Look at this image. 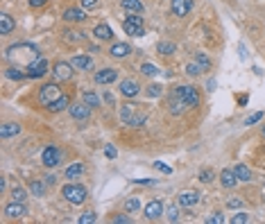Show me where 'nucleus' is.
<instances>
[{
    "label": "nucleus",
    "instance_id": "54",
    "mask_svg": "<svg viewBox=\"0 0 265 224\" xmlns=\"http://www.w3.org/2000/svg\"><path fill=\"white\" fill-rule=\"evenodd\" d=\"M102 98H105V102H106V104H111V106H113V95H111V93H109V91H106L105 95H102Z\"/></svg>",
    "mask_w": 265,
    "mask_h": 224
},
{
    "label": "nucleus",
    "instance_id": "29",
    "mask_svg": "<svg viewBox=\"0 0 265 224\" xmlns=\"http://www.w3.org/2000/svg\"><path fill=\"white\" fill-rule=\"evenodd\" d=\"M5 77H7V79H25L27 73H25V70H23L20 66H7Z\"/></svg>",
    "mask_w": 265,
    "mask_h": 224
},
{
    "label": "nucleus",
    "instance_id": "8",
    "mask_svg": "<svg viewBox=\"0 0 265 224\" xmlns=\"http://www.w3.org/2000/svg\"><path fill=\"white\" fill-rule=\"evenodd\" d=\"M73 64L71 61H57L53 66V75L57 82H71L73 79Z\"/></svg>",
    "mask_w": 265,
    "mask_h": 224
},
{
    "label": "nucleus",
    "instance_id": "22",
    "mask_svg": "<svg viewBox=\"0 0 265 224\" xmlns=\"http://www.w3.org/2000/svg\"><path fill=\"white\" fill-rule=\"evenodd\" d=\"M71 64H73L77 70H91L93 68V59L88 54H75L73 59H71Z\"/></svg>",
    "mask_w": 265,
    "mask_h": 224
},
{
    "label": "nucleus",
    "instance_id": "28",
    "mask_svg": "<svg viewBox=\"0 0 265 224\" xmlns=\"http://www.w3.org/2000/svg\"><path fill=\"white\" fill-rule=\"evenodd\" d=\"M64 174H66V179H80L82 174H84V163H73V165H68Z\"/></svg>",
    "mask_w": 265,
    "mask_h": 224
},
{
    "label": "nucleus",
    "instance_id": "24",
    "mask_svg": "<svg viewBox=\"0 0 265 224\" xmlns=\"http://www.w3.org/2000/svg\"><path fill=\"white\" fill-rule=\"evenodd\" d=\"M136 109H139V104H134V102H127V104H123V106H120V120H123L125 125H129V120L134 118Z\"/></svg>",
    "mask_w": 265,
    "mask_h": 224
},
{
    "label": "nucleus",
    "instance_id": "44",
    "mask_svg": "<svg viewBox=\"0 0 265 224\" xmlns=\"http://www.w3.org/2000/svg\"><path fill=\"white\" fill-rule=\"evenodd\" d=\"M199 181H202V184H211L213 181V170H202L199 172Z\"/></svg>",
    "mask_w": 265,
    "mask_h": 224
},
{
    "label": "nucleus",
    "instance_id": "48",
    "mask_svg": "<svg viewBox=\"0 0 265 224\" xmlns=\"http://www.w3.org/2000/svg\"><path fill=\"white\" fill-rule=\"evenodd\" d=\"M116 154H118V152H116V147H113V145H106L105 147V156L106 158H116Z\"/></svg>",
    "mask_w": 265,
    "mask_h": 224
},
{
    "label": "nucleus",
    "instance_id": "15",
    "mask_svg": "<svg viewBox=\"0 0 265 224\" xmlns=\"http://www.w3.org/2000/svg\"><path fill=\"white\" fill-rule=\"evenodd\" d=\"M168 109H170V113H173V116H181V113L188 111L186 102H184V100H179L175 93H170V98H168Z\"/></svg>",
    "mask_w": 265,
    "mask_h": 224
},
{
    "label": "nucleus",
    "instance_id": "19",
    "mask_svg": "<svg viewBox=\"0 0 265 224\" xmlns=\"http://www.w3.org/2000/svg\"><path fill=\"white\" fill-rule=\"evenodd\" d=\"M64 20L66 23H82V20H87V12L77 9V7H71V9L64 12Z\"/></svg>",
    "mask_w": 265,
    "mask_h": 224
},
{
    "label": "nucleus",
    "instance_id": "18",
    "mask_svg": "<svg viewBox=\"0 0 265 224\" xmlns=\"http://www.w3.org/2000/svg\"><path fill=\"white\" fill-rule=\"evenodd\" d=\"M18 134H20L18 122H5V125H0V138L2 140L14 138V136H18Z\"/></svg>",
    "mask_w": 265,
    "mask_h": 224
},
{
    "label": "nucleus",
    "instance_id": "13",
    "mask_svg": "<svg viewBox=\"0 0 265 224\" xmlns=\"http://www.w3.org/2000/svg\"><path fill=\"white\" fill-rule=\"evenodd\" d=\"M143 213H145L147 220H152V222H154V220H161V215L166 213V206L161 204L159 199H152V202H147V204H145V211H143Z\"/></svg>",
    "mask_w": 265,
    "mask_h": 224
},
{
    "label": "nucleus",
    "instance_id": "3",
    "mask_svg": "<svg viewBox=\"0 0 265 224\" xmlns=\"http://www.w3.org/2000/svg\"><path fill=\"white\" fill-rule=\"evenodd\" d=\"M61 195H64V199H66V202H71V204H75V206H80V204H84V202H87L88 190L84 188V186H80V184H66L64 188H61Z\"/></svg>",
    "mask_w": 265,
    "mask_h": 224
},
{
    "label": "nucleus",
    "instance_id": "10",
    "mask_svg": "<svg viewBox=\"0 0 265 224\" xmlns=\"http://www.w3.org/2000/svg\"><path fill=\"white\" fill-rule=\"evenodd\" d=\"M2 213H5V218L7 220H20V218H25L27 215V208L23 206V202H9V204L2 208Z\"/></svg>",
    "mask_w": 265,
    "mask_h": 224
},
{
    "label": "nucleus",
    "instance_id": "42",
    "mask_svg": "<svg viewBox=\"0 0 265 224\" xmlns=\"http://www.w3.org/2000/svg\"><path fill=\"white\" fill-rule=\"evenodd\" d=\"M95 220H98V218H95V213H93V211H87V213H82L77 222H80V224H93Z\"/></svg>",
    "mask_w": 265,
    "mask_h": 224
},
{
    "label": "nucleus",
    "instance_id": "37",
    "mask_svg": "<svg viewBox=\"0 0 265 224\" xmlns=\"http://www.w3.org/2000/svg\"><path fill=\"white\" fill-rule=\"evenodd\" d=\"M141 73L143 75H147V77H154V75H159V68L154 66V64H143V66H141Z\"/></svg>",
    "mask_w": 265,
    "mask_h": 224
},
{
    "label": "nucleus",
    "instance_id": "16",
    "mask_svg": "<svg viewBox=\"0 0 265 224\" xmlns=\"http://www.w3.org/2000/svg\"><path fill=\"white\" fill-rule=\"evenodd\" d=\"M109 54H111L113 59H125L127 54H132V46L129 43H113L111 48H109Z\"/></svg>",
    "mask_w": 265,
    "mask_h": 224
},
{
    "label": "nucleus",
    "instance_id": "33",
    "mask_svg": "<svg viewBox=\"0 0 265 224\" xmlns=\"http://www.w3.org/2000/svg\"><path fill=\"white\" fill-rule=\"evenodd\" d=\"M157 50H159V54H173V52H177V46H175L173 41H159Z\"/></svg>",
    "mask_w": 265,
    "mask_h": 224
},
{
    "label": "nucleus",
    "instance_id": "41",
    "mask_svg": "<svg viewBox=\"0 0 265 224\" xmlns=\"http://www.w3.org/2000/svg\"><path fill=\"white\" fill-rule=\"evenodd\" d=\"M161 93H163V86L161 84H150L147 86V95H150V98H161Z\"/></svg>",
    "mask_w": 265,
    "mask_h": 224
},
{
    "label": "nucleus",
    "instance_id": "21",
    "mask_svg": "<svg viewBox=\"0 0 265 224\" xmlns=\"http://www.w3.org/2000/svg\"><path fill=\"white\" fill-rule=\"evenodd\" d=\"M16 30V20L9 16V14H0V34L7 36V34H12Z\"/></svg>",
    "mask_w": 265,
    "mask_h": 224
},
{
    "label": "nucleus",
    "instance_id": "45",
    "mask_svg": "<svg viewBox=\"0 0 265 224\" xmlns=\"http://www.w3.org/2000/svg\"><path fill=\"white\" fill-rule=\"evenodd\" d=\"M259 120H263V111H259V113H254V116H249V118L245 120V125H247V127H252V125H256Z\"/></svg>",
    "mask_w": 265,
    "mask_h": 224
},
{
    "label": "nucleus",
    "instance_id": "30",
    "mask_svg": "<svg viewBox=\"0 0 265 224\" xmlns=\"http://www.w3.org/2000/svg\"><path fill=\"white\" fill-rule=\"evenodd\" d=\"M120 5L125 7L127 12H132V14H141V12H143V9H145V7H143V2H141V0H123Z\"/></svg>",
    "mask_w": 265,
    "mask_h": 224
},
{
    "label": "nucleus",
    "instance_id": "57",
    "mask_svg": "<svg viewBox=\"0 0 265 224\" xmlns=\"http://www.w3.org/2000/svg\"><path fill=\"white\" fill-rule=\"evenodd\" d=\"M263 136H265V127H263Z\"/></svg>",
    "mask_w": 265,
    "mask_h": 224
},
{
    "label": "nucleus",
    "instance_id": "55",
    "mask_svg": "<svg viewBox=\"0 0 265 224\" xmlns=\"http://www.w3.org/2000/svg\"><path fill=\"white\" fill-rule=\"evenodd\" d=\"M206 91H215V79H209V82H206Z\"/></svg>",
    "mask_w": 265,
    "mask_h": 224
},
{
    "label": "nucleus",
    "instance_id": "39",
    "mask_svg": "<svg viewBox=\"0 0 265 224\" xmlns=\"http://www.w3.org/2000/svg\"><path fill=\"white\" fill-rule=\"evenodd\" d=\"M25 197H27L25 188H16V186H14L12 188V199L14 202H25Z\"/></svg>",
    "mask_w": 265,
    "mask_h": 224
},
{
    "label": "nucleus",
    "instance_id": "12",
    "mask_svg": "<svg viewBox=\"0 0 265 224\" xmlns=\"http://www.w3.org/2000/svg\"><path fill=\"white\" fill-rule=\"evenodd\" d=\"M118 91L123 98H136L141 93V84L136 82V79H123L118 86Z\"/></svg>",
    "mask_w": 265,
    "mask_h": 224
},
{
    "label": "nucleus",
    "instance_id": "50",
    "mask_svg": "<svg viewBox=\"0 0 265 224\" xmlns=\"http://www.w3.org/2000/svg\"><path fill=\"white\" fill-rule=\"evenodd\" d=\"M154 168H157V170H161V172H166V174H170V172H173L170 168H168V165L161 163V161H157V163H154Z\"/></svg>",
    "mask_w": 265,
    "mask_h": 224
},
{
    "label": "nucleus",
    "instance_id": "51",
    "mask_svg": "<svg viewBox=\"0 0 265 224\" xmlns=\"http://www.w3.org/2000/svg\"><path fill=\"white\" fill-rule=\"evenodd\" d=\"M43 179H46V184H48V186H54V184H57V177H54V174H46Z\"/></svg>",
    "mask_w": 265,
    "mask_h": 224
},
{
    "label": "nucleus",
    "instance_id": "40",
    "mask_svg": "<svg viewBox=\"0 0 265 224\" xmlns=\"http://www.w3.org/2000/svg\"><path fill=\"white\" fill-rule=\"evenodd\" d=\"M139 208H141V199L132 197V199H127L125 202V211L127 213H134V211H139Z\"/></svg>",
    "mask_w": 265,
    "mask_h": 224
},
{
    "label": "nucleus",
    "instance_id": "52",
    "mask_svg": "<svg viewBox=\"0 0 265 224\" xmlns=\"http://www.w3.org/2000/svg\"><path fill=\"white\" fill-rule=\"evenodd\" d=\"M113 222H116V224H123V222H129V218H127V215H116V218H113Z\"/></svg>",
    "mask_w": 265,
    "mask_h": 224
},
{
    "label": "nucleus",
    "instance_id": "34",
    "mask_svg": "<svg viewBox=\"0 0 265 224\" xmlns=\"http://www.w3.org/2000/svg\"><path fill=\"white\" fill-rule=\"evenodd\" d=\"M195 61H197V66L202 68V73L211 70V59H209L204 52H197V54H195Z\"/></svg>",
    "mask_w": 265,
    "mask_h": 224
},
{
    "label": "nucleus",
    "instance_id": "5",
    "mask_svg": "<svg viewBox=\"0 0 265 224\" xmlns=\"http://www.w3.org/2000/svg\"><path fill=\"white\" fill-rule=\"evenodd\" d=\"M123 30H125V34L134 36V39H136V36H143V34H145L143 18H141L139 14H132V12H129V16L123 20Z\"/></svg>",
    "mask_w": 265,
    "mask_h": 224
},
{
    "label": "nucleus",
    "instance_id": "35",
    "mask_svg": "<svg viewBox=\"0 0 265 224\" xmlns=\"http://www.w3.org/2000/svg\"><path fill=\"white\" fill-rule=\"evenodd\" d=\"M166 220L168 222H179V204H170L166 208Z\"/></svg>",
    "mask_w": 265,
    "mask_h": 224
},
{
    "label": "nucleus",
    "instance_id": "14",
    "mask_svg": "<svg viewBox=\"0 0 265 224\" xmlns=\"http://www.w3.org/2000/svg\"><path fill=\"white\" fill-rule=\"evenodd\" d=\"M116 79H118V70L116 68H102V70L95 73V82L98 84H113Z\"/></svg>",
    "mask_w": 265,
    "mask_h": 224
},
{
    "label": "nucleus",
    "instance_id": "23",
    "mask_svg": "<svg viewBox=\"0 0 265 224\" xmlns=\"http://www.w3.org/2000/svg\"><path fill=\"white\" fill-rule=\"evenodd\" d=\"M197 202H199V192H193V190L181 192V195L177 197V204L179 206H188V208H191V206H195Z\"/></svg>",
    "mask_w": 265,
    "mask_h": 224
},
{
    "label": "nucleus",
    "instance_id": "1",
    "mask_svg": "<svg viewBox=\"0 0 265 224\" xmlns=\"http://www.w3.org/2000/svg\"><path fill=\"white\" fill-rule=\"evenodd\" d=\"M39 48L34 43H27V41H20V43H14L5 50V61L9 66H20V68H27L30 64L39 59Z\"/></svg>",
    "mask_w": 265,
    "mask_h": 224
},
{
    "label": "nucleus",
    "instance_id": "36",
    "mask_svg": "<svg viewBox=\"0 0 265 224\" xmlns=\"http://www.w3.org/2000/svg\"><path fill=\"white\" fill-rule=\"evenodd\" d=\"M231 222L233 224H247V222H252V215L245 213V211H240V213H236V215L231 218Z\"/></svg>",
    "mask_w": 265,
    "mask_h": 224
},
{
    "label": "nucleus",
    "instance_id": "4",
    "mask_svg": "<svg viewBox=\"0 0 265 224\" xmlns=\"http://www.w3.org/2000/svg\"><path fill=\"white\" fill-rule=\"evenodd\" d=\"M59 95H64L61 88H59V84H57V82H48V84H43L39 88V104H43L48 109V106L53 104Z\"/></svg>",
    "mask_w": 265,
    "mask_h": 224
},
{
    "label": "nucleus",
    "instance_id": "11",
    "mask_svg": "<svg viewBox=\"0 0 265 224\" xmlns=\"http://www.w3.org/2000/svg\"><path fill=\"white\" fill-rule=\"evenodd\" d=\"M191 9H193V0H170V12H173V16H177V18L188 16Z\"/></svg>",
    "mask_w": 265,
    "mask_h": 224
},
{
    "label": "nucleus",
    "instance_id": "46",
    "mask_svg": "<svg viewBox=\"0 0 265 224\" xmlns=\"http://www.w3.org/2000/svg\"><path fill=\"white\" fill-rule=\"evenodd\" d=\"M206 222L209 224H222L225 222V218H222V213H213L211 218H206Z\"/></svg>",
    "mask_w": 265,
    "mask_h": 224
},
{
    "label": "nucleus",
    "instance_id": "47",
    "mask_svg": "<svg viewBox=\"0 0 265 224\" xmlns=\"http://www.w3.org/2000/svg\"><path fill=\"white\" fill-rule=\"evenodd\" d=\"M100 5V0H82V7L84 9H95Z\"/></svg>",
    "mask_w": 265,
    "mask_h": 224
},
{
    "label": "nucleus",
    "instance_id": "38",
    "mask_svg": "<svg viewBox=\"0 0 265 224\" xmlns=\"http://www.w3.org/2000/svg\"><path fill=\"white\" fill-rule=\"evenodd\" d=\"M145 120H147L145 113H134V118L129 120V127H143L145 125Z\"/></svg>",
    "mask_w": 265,
    "mask_h": 224
},
{
    "label": "nucleus",
    "instance_id": "6",
    "mask_svg": "<svg viewBox=\"0 0 265 224\" xmlns=\"http://www.w3.org/2000/svg\"><path fill=\"white\" fill-rule=\"evenodd\" d=\"M48 73H50V64H48V59H43V57H39L34 64L27 66V77L30 79H41V77H46Z\"/></svg>",
    "mask_w": 265,
    "mask_h": 224
},
{
    "label": "nucleus",
    "instance_id": "49",
    "mask_svg": "<svg viewBox=\"0 0 265 224\" xmlns=\"http://www.w3.org/2000/svg\"><path fill=\"white\" fill-rule=\"evenodd\" d=\"M227 206H229V208H240V206H243V202H240V199H229V202H227Z\"/></svg>",
    "mask_w": 265,
    "mask_h": 224
},
{
    "label": "nucleus",
    "instance_id": "17",
    "mask_svg": "<svg viewBox=\"0 0 265 224\" xmlns=\"http://www.w3.org/2000/svg\"><path fill=\"white\" fill-rule=\"evenodd\" d=\"M220 184H222V188H233V186L238 184V177H236L233 168H225V170L220 172Z\"/></svg>",
    "mask_w": 265,
    "mask_h": 224
},
{
    "label": "nucleus",
    "instance_id": "27",
    "mask_svg": "<svg viewBox=\"0 0 265 224\" xmlns=\"http://www.w3.org/2000/svg\"><path fill=\"white\" fill-rule=\"evenodd\" d=\"M46 190H48V184H43L39 179H32V181H30V192H32L34 197H46Z\"/></svg>",
    "mask_w": 265,
    "mask_h": 224
},
{
    "label": "nucleus",
    "instance_id": "2",
    "mask_svg": "<svg viewBox=\"0 0 265 224\" xmlns=\"http://www.w3.org/2000/svg\"><path fill=\"white\" fill-rule=\"evenodd\" d=\"M170 93H175L179 100H184L188 109H197L199 102H202V100H199L197 88H195V86H191V84H179V86H175Z\"/></svg>",
    "mask_w": 265,
    "mask_h": 224
},
{
    "label": "nucleus",
    "instance_id": "9",
    "mask_svg": "<svg viewBox=\"0 0 265 224\" xmlns=\"http://www.w3.org/2000/svg\"><path fill=\"white\" fill-rule=\"evenodd\" d=\"M68 111H71V118L77 122H88V118H91V106L87 102H75L68 106Z\"/></svg>",
    "mask_w": 265,
    "mask_h": 224
},
{
    "label": "nucleus",
    "instance_id": "53",
    "mask_svg": "<svg viewBox=\"0 0 265 224\" xmlns=\"http://www.w3.org/2000/svg\"><path fill=\"white\" fill-rule=\"evenodd\" d=\"M48 0H30V7H43Z\"/></svg>",
    "mask_w": 265,
    "mask_h": 224
},
{
    "label": "nucleus",
    "instance_id": "31",
    "mask_svg": "<svg viewBox=\"0 0 265 224\" xmlns=\"http://www.w3.org/2000/svg\"><path fill=\"white\" fill-rule=\"evenodd\" d=\"M64 39H66L68 43H80V41H84L87 36H84V32H77V30H64Z\"/></svg>",
    "mask_w": 265,
    "mask_h": 224
},
{
    "label": "nucleus",
    "instance_id": "32",
    "mask_svg": "<svg viewBox=\"0 0 265 224\" xmlns=\"http://www.w3.org/2000/svg\"><path fill=\"white\" fill-rule=\"evenodd\" d=\"M82 102H87L91 109H95V106H100V98L95 95L93 91H84L82 93Z\"/></svg>",
    "mask_w": 265,
    "mask_h": 224
},
{
    "label": "nucleus",
    "instance_id": "56",
    "mask_svg": "<svg viewBox=\"0 0 265 224\" xmlns=\"http://www.w3.org/2000/svg\"><path fill=\"white\" fill-rule=\"evenodd\" d=\"M238 104H247V95H238Z\"/></svg>",
    "mask_w": 265,
    "mask_h": 224
},
{
    "label": "nucleus",
    "instance_id": "7",
    "mask_svg": "<svg viewBox=\"0 0 265 224\" xmlns=\"http://www.w3.org/2000/svg\"><path fill=\"white\" fill-rule=\"evenodd\" d=\"M41 161L46 168H57L61 163V150L57 145H48L46 150L41 152Z\"/></svg>",
    "mask_w": 265,
    "mask_h": 224
},
{
    "label": "nucleus",
    "instance_id": "25",
    "mask_svg": "<svg viewBox=\"0 0 265 224\" xmlns=\"http://www.w3.org/2000/svg\"><path fill=\"white\" fill-rule=\"evenodd\" d=\"M233 172H236L238 181H243V184L252 181V170H249V168H247L245 163H236V165H233Z\"/></svg>",
    "mask_w": 265,
    "mask_h": 224
},
{
    "label": "nucleus",
    "instance_id": "26",
    "mask_svg": "<svg viewBox=\"0 0 265 224\" xmlns=\"http://www.w3.org/2000/svg\"><path fill=\"white\" fill-rule=\"evenodd\" d=\"M68 106H71V98H68V95H59V98L54 100L53 104L48 106V111L59 113V111H64V109H68Z\"/></svg>",
    "mask_w": 265,
    "mask_h": 224
},
{
    "label": "nucleus",
    "instance_id": "43",
    "mask_svg": "<svg viewBox=\"0 0 265 224\" xmlns=\"http://www.w3.org/2000/svg\"><path fill=\"white\" fill-rule=\"evenodd\" d=\"M186 73L191 75V77H197V75H199V73H202V68H199V66H197V61L193 59V61H191V64H188V66H186Z\"/></svg>",
    "mask_w": 265,
    "mask_h": 224
},
{
    "label": "nucleus",
    "instance_id": "20",
    "mask_svg": "<svg viewBox=\"0 0 265 224\" xmlns=\"http://www.w3.org/2000/svg\"><path fill=\"white\" fill-rule=\"evenodd\" d=\"M93 36L98 41H111L113 39V30L106 23H100V25L93 27Z\"/></svg>",
    "mask_w": 265,
    "mask_h": 224
}]
</instances>
